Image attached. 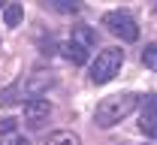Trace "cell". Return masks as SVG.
Instances as JSON below:
<instances>
[{"instance_id":"1","label":"cell","mask_w":157,"mask_h":145,"mask_svg":"<svg viewBox=\"0 0 157 145\" xmlns=\"http://www.w3.org/2000/svg\"><path fill=\"white\" fill-rule=\"evenodd\" d=\"M139 100L136 94H115V97H106L103 103L97 106L94 112V124L97 127H115L118 121H124L127 115H133L139 109Z\"/></svg>"},{"instance_id":"2","label":"cell","mask_w":157,"mask_h":145,"mask_svg":"<svg viewBox=\"0 0 157 145\" xmlns=\"http://www.w3.org/2000/svg\"><path fill=\"white\" fill-rule=\"evenodd\" d=\"M121 63H124V48H103L97 55V61L91 63V82L94 85L112 82L121 73Z\"/></svg>"},{"instance_id":"3","label":"cell","mask_w":157,"mask_h":145,"mask_svg":"<svg viewBox=\"0 0 157 145\" xmlns=\"http://www.w3.org/2000/svg\"><path fill=\"white\" fill-rule=\"evenodd\" d=\"M103 24H106V30H109L112 36H118V40H124V42L139 40V24L133 21L130 12H121V9L106 12V15H103Z\"/></svg>"},{"instance_id":"4","label":"cell","mask_w":157,"mask_h":145,"mask_svg":"<svg viewBox=\"0 0 157 145\" xmlns=\"http://www.w3.org/2000/svg\"><path fill=\"white\" fill-rule=\"evenodd\" d=\"M48 115H52V103H48L45 97H30V100H24V118H27L30 127H39Z\"/></svg>"},{"instance_id":"5","label":"cell","mask_w":157,"mask_h":145,"mask_svg":"<svg viewBox=\"0 0 157 145\" xmlns=\"http://www.w3.org/2000/svg\"><path fill=\"white\" fill-rule=\"evenodd\" d=\"M55 85V73H45V70H36L27 82H24V94H30V97H42L48 88Z\"/></svg>"},{"instance_id":"6","label":"cell","mask_w":157,"mask_h":145,"mask_svg":"<svg viewBox=\"0 0 157 145\" xmlns=\"http://www.w3.org/2000/svg\"><path fill=\"white\" fill-rule=\"evenodd\" d=\"M60 55L70 63H88V48H85L82 42H76V40L63 42V45H60Z\"/></svg>"},{"instance_id":"7","label":"cell","mask_w":157,"mask_h":145,"mask_svg":"<svg viewBox=\"0 0 157 145\" xmlns=\"http://www.w3.org/2000/svg\"><path fill=\"white\" fill-rule=\"evenodd\" d=\"M45 145H82V139H78L73 130H58V133L48 136V142H45Z\"/></svg>"},{"instance_id":"8","label":"cell","mask_w":157,"mask_h":145,"mask_svg":"<svg viewBox=\"0 0 157 145\" xmlns=\"http://www.w3.org/2000/svg\"><path fill=\"white\" fill-rule=\"evenodd\" d=\"M73 40L82 42L85 48H91V45H97V33L91 30V27H85V24H78L76 30H73Z\"/></svg>"},{"instance_id":"9","label":"cell","mask_w":157,"mask_h":145,"mask_svg":"<svg viewBox=\"0 0 157 145\" xmlns=\"http://www.w3.org/2000/svg\"><path fill=\"white\" fill-rule=\"evenodd\" d=\"M139 130L145 136L157 139V112H142V121H139Z\"/></svg>"},{"instance_id":"10","label":"cell","mask_w":157,"mask_h":145,"mask_svg":"<svg viewBox=\"0 0 157 145\" xmlns=\"http://www.w3.org/2000/svg\"><path fill=\"white\" fill-rule=\"evenodd\" d=\"M21 15H24V9H21L18 3H9V6L3 9V21H6L9 27H18V24H21Z\"/></svg>"},{"instance_id":"11","label":"cell","mask_w":157,"mask_h":145,"mask_svg":"<svg viewBox=\"0 0 157 145\" xmlns=\"http://www.w3.org/2000/svg\"><path fill=\"white\" fill-rule=\"evenodd\" d=\"M24 91V82L21 85H9L6 91H0V106H12V103H18V94Z\"/></svg>"},{"instance_id":"12","label":"cell","mask_w":157,"mask_h":145,"mask_svg":"<svg viewBox=\"0 0 157 145\" xmlns=\"http://www.w3.org/2000/svg\"><path fill=\"white\" fill-rule=\"evenodd\" d=\"M48 6H52V9H58V12H67V15H73V12L82 9V3H78V0H48Z\"/></svg>"},{"instance_id":"13","label":"cell","mask_w":157,"mask_h":145,"mask_svg":"<svg viewBox=\"0 0 157 145\" xmlns=\"http://www.w3.org/2000/svg\"><path fill=\"white\" fill-rule=\"evenodd\" d=\"M142 63L157 73V42H148V45L142 48Z\"/></svg>"},{"instance_id":"14","label":"cell","mask_w":157,"mask_h":145,"mask_svg":"<svg viewBox=\"0 0 157 145\" xmlns=\"http://www.w3.org/2000/svg\"><path fill=\"white\" fill-rule=\"evenodd\" d=\"M0 145H30V142H27L21 133H3V136H0Z\"/></svg>"},{"instance_id":"15","label":"cell","mask_w":157,"mask_h":145,"mask_svg":"<svg viewBox=\"0 0 157 145\" xmlns=\"http://www.w3.org/2000/svg\"><path fill=\"white\" fill-rule=\"evenodd\" d=\"M0 130L3 133H15V118H3L0 121Z\"/></svg>"},{"instance_id":"16","label":"cell","mask_w":157,"mask_h":145,"mask_svg":"<svg viewBox=\"0 0 157 145\" xmlns=\"http://www.w3.org/2000/svg\"><path fill=\"white\" fill-rule=\"evenodd\" d=\"M145 112H157V94H151V97L145 100Z\"/></svg>"}]
</instances>
